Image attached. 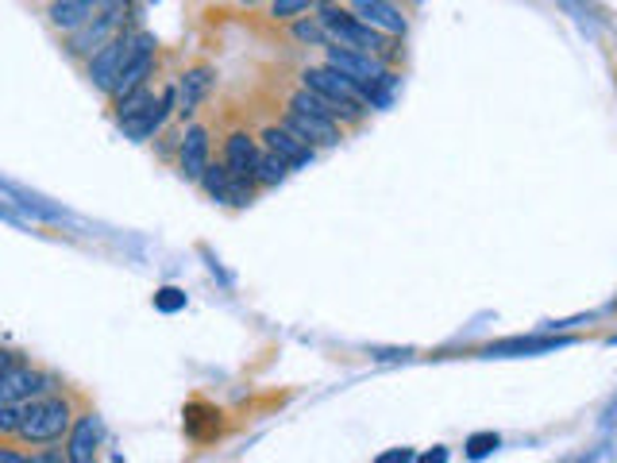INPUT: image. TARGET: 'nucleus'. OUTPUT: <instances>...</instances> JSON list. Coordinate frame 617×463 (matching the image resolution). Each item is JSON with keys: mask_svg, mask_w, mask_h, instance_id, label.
Masks as SVG:
<instances>
[{"mask_svg": "<svg viewBox=\"0 0 617 463\" xmlns=\"http://www.w3.org/2000/svg\"><path fill=\"white\" fill-rule=\"evenodd\" d=\"M571 340H556V336H513V340L490 344L482 356H536V351H556L568 348Z\"/></svg>", "mask_w": 617, "mask_h": 463, "instance_id": "15", "label": "nucleus"}, {"mask_svg": "<svg viewBox=\"0 0 617 463\" xmlns=\"http://www.w3.org/2000/svg\"><path fill=\"white\" fill-rule=\"evenodd\" d=\"M171 108H174V90H166L163 97L159 101H151L147 108H139L136 116H128V120H120V128H124V136H131V139H151L154 131L163 128L166 124V116H171Z\"/></svg>", "mask_w": 617, "mask_h": 463, "instance_id": "12", "label": "nucleus"}, {"mask_svg": "<svg viewBox=\"0 0 617 463\" xmlns=\"http://www.w3.org/2000/svg\"><path fill=\"white\" fill-rule=\"evenodd\" d=\"M255 159H259V143L247 131H228L224 139V159L220 163L228 166V174L236 182H255ZM259 186V182H255Z\"/></svg>", "mask_w": 617, "mask_h": 463, "instance_id": "9", "label": "nucleus"}, {"mask_svg": "<svg viewBox=\"0 0 617 463\" xmlns=\"http://www.w3.org/2000/svg\"><path fill=\"white\" fill-rule=\"evenodd\" d=\"M20 417H24V402H0V437H16Z\"/></svg>", "mask_w": 617, "mask_h": 463, "instance_id": "20", "label": "nucleus"}, {"mask_svg": "<svg viewBox=\"0 0 617 463\" xmlns=\"http://www.w3.org/2000/svg\"><path fill=\"white\" fill-rule=\"evenodd\" d=\"M151 66H154V39L147 32H136V47H131L128 62H124L120 78L113 82L108 97L120 101V97H128V93H136L139 85H147V78H151Z\"/></svg>", "mask_w": 617, "mask_h": 463, "instance_id": "7", "label": "nucleus"}, {"mask_svg": "<svg viewBox=\"0 0 617 463\" xmlns=\"http://www.w3.org/2000/svg\"><path fill=\"white\" fill-rule=\"evenodd\" d=\"M97 9L101 0H55L50 4V24L62 27V32H73V27H82Z\"/></svg>", "mask_w": 617, "mask_h": 463, "instance_id": "17", "label": "nucleus"}, {"mask_svg": "<svg viewBox=\"0 0 617 463\" xmlns=\"http://www.w3.org/2000/svg\"><path fill=\"white\" fill-rule=\"evenodd\" d=\"M16 363H20V356H16V351L0 348V379H4V374H9V371H12V367H16Z\"/></svg>", "mask_w": 617, "mask_h": 463, "instance_id": "24", "label": "nucleus"}, {"mask_svg": "<svg viewBox=\"0 0 617 463\" xmlns=\"http://www.w3.org/2000/svg\"><path fill=\"white\" fill-rule=\"evenodd\" d=\"M348 9L356 12L363 24L379 27V32H386V35H406V27H409L406 12H401L394 0H348Z\"/></svg>", "mask_w": 617, "mask_h": 463, "instance_id": "10", "label": "nucleus"}, {"mask_svg": "<svg viewBox=\"0 0 617 463\" xmlns=\"http://www.w3.org/2000/svg\"><path fill=\"white\" fill-rule=\"evenodd\" d=\"M131 47H136V32H116L97 55H90V82L97 85L101 93L113 90V82L120 78L124 62H128Z\"/></svg>", "mask_w": 617, "mask_h": 463, "instance_id": "6", "label": "nucleus"}, {"mask_svg": "<svg viewBox=\"0 0 617 463\" xmlns=\"http://www.w3.org/2000/svg\"><path fill=\"white\" fill-rule=\"evenodd\" d=\"M317 4H325V0H275V4H270V16L293 20V16H301V12L317 9Z\"/></svg>", "mask_w": 617, "mask_h": 463, "instance_id": "19", "label": "nucleus"}, {"mask_svg": "<svg viewBox=\"0 0 617 463\" xmlns=\"http://www.w3.org/2000/svg\"><path fill=\"white\" fill-rule=\"evenodd\" d=\"M263 143L270 147L275 154H282L286 163L290 166H305V163H313V143H305L301 136H293L286 124H270V128H263Z\"/></svg>", "mask_w": 617, "mask_h": 463, "instance_id": "13", "label": "nucleus"}, {"mask_svg": "<svg viewBox=\"0 0 617 463\" xmlns=\"http://www.w3.org/2000/svg\"><path fill=\"white\" fill-rule=\"evenodd\" d=\"M212 85V70L209 66H197V70L182 73V85H178V113L189 116L197 105L205 101V93H209Z\"/></svg>", "mask_w": 617, "mask_h": 463, "instance_id": "16", "label": "nucleus"}, {"mask_svg": "<svg viewBox=\"0 0 617 463\" xmlns=\"http://www.w3.org/2000/svg\"><path fill=\"white\" fill-rule=\"evenodd\" d=\"M317 20L325 24L328 39L340 43V47H356L366 55H379L382 62H391V39L379 27L363 24L351 9H336V4H317Z\"/></svg>", "mask_w": 617, "mask_h": 463, "instance_id": "2", "label": "nucleus"}, {"mask_svg": "<svg viewBox=\"0 0 617 463\" xmlns=\"http://www.w3.org/2000/svg\"><path fill=\"white\" fill-rule=\"evenodd\" d=\"M101 440H105L101 417L93 414V409H85V414L73 417L70 432H66V455H70L73 463H93V455H97Z\"/></svg>", "mask_w": 617, "mask_h": 463, "instance_id": "8", "label": "nucleus"}, {"mask_svg": "<svg viewBox=\"0 0 617 463\" xmlns=\"http://www.w3.org/2000/svg\"><path fill=\"white\" fill-rule=\"evenodd\" d=\"M282 124L293 131V136H301L305 143H321V147H333L344 139L340 131V120H333L328 113H317V108H293V105H282Z\"/></svg>", "mask_w": 617, "mask_h": 463, "instance_id": "5", "label": "nucleus"}, {"mask_svg": "<svg viewBox=\"0 0 617 463\" xmlns=\"http://www.w3.org/2000/svg\"><path fill=\"white\" fill-rule=\"evenodd\" d=\"M50 386V379L43 371L27 363H16L4 379H0V402H27L35 394H43Z\"/></svg>", "mask_w": 617, "mask_h": 463, "instance_id": "11", "label": "nucleus"}, {"mask_svg": "<svg viewBox=\"0 0 617 463\" xmlns=\"http://www.w3.org/2000/svg\"><path fill=\"white\" fill-rule=\"evenodd\" d=\"M178 163H182V174H186L189 182H201L205 166H209V131H205L201 124H194V128L186 131L182 151H178Z\"/></svg>", "mask_w": 617, "mask_h": 463, "instance_id": "14", "label": "nucleus"}, {"mask_svg": "<svg viewBox=\"0 0 617 463\" xmlns=\"http://www.w3.org/2000/svg\"><path fill=\"white\" fill-rule=\"evenodd\" d=\"M120 9H124V4H101V9L93 12L82 27H73L66 50H70V55H78V58L97 55V50L105 47L116 32H120Z\"/></svg>", "mask_w": 617, "mask_h": 463, "instance_id": "4", "label": "nucleus"}, {"mask_svg": "<svg viewBox=\"0 0 617 463\" xmlns=\"http://www.w3.org/2000/svg\"><path fill=\"white\" fill-rule=\"evenodd\" d=\"M286 174H290V163H286L282 154L270 151V147H263L259 159H255V182H259V186H278Z\"/></svg>", "mask_w": 617, "mask_h": 463, "instance_id": "18", "label": "nucleus"}, {"mask_svg": "<svg viewBox=\"0 0 617 463\" xmlns=\"http://www.w3.org/2000/svg\"><path fill=\"white\" fill-rule=\"evenodd\" d=\"M73 425V406L62 394H35L24 402V417H20L16 437L27 444H55L70 432Z\"/></svg>", "mask_w": 617, "mask_h": 463, "instance_id": "1", "label": "nucleus"}, {"mask_svg": "<svg viewBox=\"0 0 617 463\" xmlns=\"http://www.w3.org/2000/svg\"><path fill=\"white\" fill-rule=\"evenodd\" d=\"M406 460H414V452H406V448H401V452H382L379 455V463H406Z\"/></svg>", "mask_w": 617, "mask_h": 463, "instance_id": "25", "label": "nucleus"}, {"mask_svg": "<svg viewBox=\"0 0 617 463\" xmlns=\"http://www.w3.org/2000/svg\"><path fill=\"white\" fill-rule=\"evenodd\" d=\"M101 4H124V0H101Z\"/></svg>", "mask_w": 617, "mask_h": 463, "instance_id": "26", "label": "nucleus"}, {"mask_svg": "<svg viewBox=\"0 0 617 463\" xmlns=\"http://www.w3.org/2000/svg\"><path fill=\"white\" fill-rule=\"evenodd\" d=\"M293 35H298L301 43H317V47H328V43H333V39H328V32H325V24H321L317 16L301 20V24L293 27Z\"/></svg>", "mask_w": 617, "mask_h": 463, "instance_id": "21", "label": "nucleus"}, {"mask_svg": "<svg viewBox=\"0 0 617 463\" xmlns=\"http://www.w3.org/2000/svg\"><path fill=\"white\" fill-rule=\"evenodd\" d=\"M325 62L333 66V70H340L348 82H356L359 93H363V101H366V93L386 78V62H382L379 55H366V50H356V47H340V43H328Z\"/></svg>", "mask_w": 617, "mask_h": 463, "instance_id": "3", "label": "nucleus"}, {"mask_svg": "<svg viewBox=\"0 0 617 463\" xmlns=\"http://www.w3.org/2000/svg\"><path fill=\"white\" fill-rule=\"evenodd\" d=\"M154 305L171 313V309H182V305H186V298H182V290H163L159 298H154Z\"/></svg>", "mask_w": 617, "mask_h": 463, "instance_id": "23", "label": "nucleus"}, {"mask_svg": "<svg viewBox=\"0 0 617 463\" xmlns=\"http://www.w3.org/2000/svg\"><path fill=\"white\" fill-rule=\"evenodd\" d=\"M498 444H502L498 432H475V437L467 440V455H472V460H487L490 452H498Z\"/></svg>", "mask_w": 617, "mask_h": 463, "instance_id": "22", "label": "nucleus"}]
</instances>
